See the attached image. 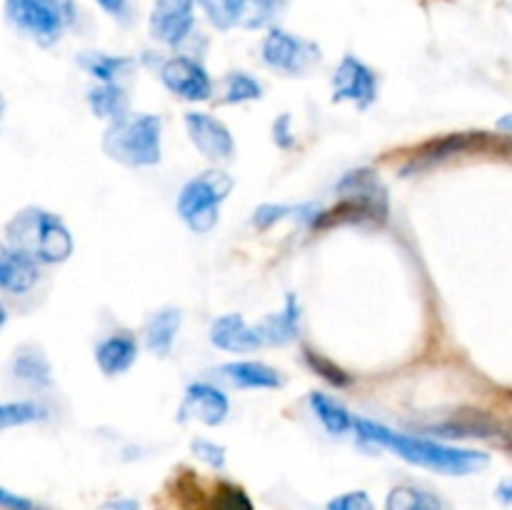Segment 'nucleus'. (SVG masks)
Returning <instances> with one entry per match:
<instances>
[{
	"mask_svg": "<svg viewBox=\"0 0 512 510\" xmlns=\"http://www.w3.org/2000/svg\"><path fill=\"white\" fill-rule=\"evenodd\" d=\"M355 433L363 440H368V443L383 445V448L393 450L398 458L408 460V463L435 470V473L443 475L478 473V470L488 468L490 463L488 455L480 453V450L455 448V445H445L440 443V440L395 433V430L365 418H355Z\"/></svg>",
	"mask_w": 512,
	"mask_h": 510,
	"instance_id": "obj_1",
	"label": "nucleus"
},
{
	"mask_svg": "<svg viewBox=\"0 0 512 510\" xmlns=\"http://www.w3.org/2000/svg\"><path fill=\"white\" fill-rule=\"evenodd\" d=\"M5 245L23 250L38 263H63L73 253V235L60 215L43 208H25L5 228Z\"/></svg>",
	"mask_w": 512,
	"mask_h": 510,
	"instance_id": "obj_2",
	"label": "nucleus"
},
{
	"mask_svg": "<svg viewBox=\"0 0 512 510\" xmlns=\"http://www.w3.org/2000/svg\"><path fill=\"white\" fill-rule=\"evenodd\" d=\"M160 135H163V120L158 115H125L105 130L103 150L115 163L148 168V165H158L163 158Z\"/></svg>",
	"mask_w": 512,
	"mask_h": 510,
	"instance_id": "obj_3",
	"label": "nucleus"
},
{
	"mask_svg": "<svg viewBox=\"0 0 512 510\" xmlns=\"http://www.w3.org/2000/svg\"><path fill=\"white\" fill-rule=\"evenodd\" d=\"M235 180L223 170H208L188 180L178 193V215L193 233H210L218 225L220 203L230 195Z\"/></svg>",
	"mask_w": 512,
	"mask_h": 510,
	"instance_id": "obj_4",
	"label": "nucleus"
},
{
	"mask_svg": "<svg viewBox=\"0 0 512 510\" xmlns=\"http://www.w3.org/2000/svg\"><path fill=\"white\" fill-rule=\"evenodd\" d=\"M5 13L15 28L33 35L40 45H53L78 18L73 0H5Z\"/></svg>",
	"mask_w": 512,
	"mask_h": 510,
	"instance_id": "obj_5",
	"label": "nucleus"
},
{
	"mask_svg": "<svg viewBox=\"0 0 512 510\" xmlns=\"http://www.w3.org/2000/svg\"><path fill=\"white\" fill-rule=\"evenodd\" d=\"M340 200L338 208L333 213H320L315 225H325L330 218L343 220V218H363L370 215L375 220H383L388 215V193H385L383 183L375 178L373 170L360 168L353 173L345 175L338 183Z\"/></svg>",
	"mask_w": 512,
	"mask_h": 510,
	"instance_id": "obj_6",
	"label": "nucleus"
},
{
	"mask_svg": "<svg viewBox=\"0 0 512 510\" xmlns=\"http://www.w3.org/2000/svg\"><path fill=\"white\" fill-rule=\"evenodd\" d=\"M218 30L265 28L278 15L280 0H198Z\"/></svg>",
	"mask_w": 512,
	"mask_h": 510,
	"instance_id": "obj_7",
	"label": "nucleus"
},
{
	"mask_svg": "<svg viewBox=\"0 0 512 510\" xmlns=\"http://www.w3.org/2000/svg\"><path fill=\"white\" fill-rule=\"evenodd\" d=\"M263 60L285 75H303L320 60V48L288 30L273 28L263 40Z\"/></svg>",
	"mask_w": 512,
	"mask_h": 510,
	"instance_id": "obj_8",
	"label": "nucleus"
},
{
	"mask_svg": "<svg viewBox=\"0 0 512 510\" xmlns=\"http://www.w3.org/2000/svg\"><path fill=\"white\" fill-rule=\"evenodd\" d=\"M160 80L175 98L190 100V103H200L213 95V80L208 70L188 55H175L165 60L160 68Z\"/></svg>",
	"mask_w": 512,
	"mask_h": 510,
	"instance_id": "obj_9",
	"label": "nucleus"
},
{
	"mask_svg": "<svg viewBox=\"0 0 512 510\" xmlns=\"http://www.w3.org/2000/svg\"><path fill=\"white\" fill-rule=\"evenodd\" d=\"M378 98V75L363 60L348 58L340 60L333 75V103H355L358 108H370Z\"/></svg>",
	"mask_w": 512,
	"mask_h": 510,
	"instance_id": "obj_10",
	"label": "nucleus"
},
{
	"mask_svg": "<svg viewBox=\"0 0 512 510\" xmlns=\"http://www.w3.org/2000/svg\"><path fill=\"white\" fill-rule=\"evenodd\" d=\"M185 130L195 148L213 163H225L235 155V140L228 125L220 123L210 113H198V110L185 113Z\"/></svg>",
	"mask_w": 512,
	"mask_h": 510,
	"instance_id": "obj_11",
	"label": "nucleus"
},
{
	"mask_svg": "<svg viewBox=\"0 0 512 510\" xmlns=\"http://www.w3.org/2000/svg\"><path fill=\"white\" fill-rule=\"evenodd\" d=\"M198 0H158L150 13V35L158 43L180 45L195 25Z\"/></svg>",
	"mask_w": 512,
	"mask_h": 510,
	"instance_id": "obj_12",
	"label": "nucleus"
},
{
	"mask_svg": "<svg viewBox=\"0 0 512 510\" xmlns=\"http://www.w3.org/2000/svg\"><path fill=\"white\" fill-rule=\"evenodd\" d=\"M228 395L220 388L210 383H193L185 390L183 405L178 410V420H200L203 425H215L225 423L228 418Z\"/></svg>",
	"mask_w": 512,
	"mask_h": 510,
	"instance_id": "obj_13",
	"label": "nucleus"
},
{
	"mask_svg": "<svg viewBox=\"0 0 512 510\" xmlns=\"http://www.w3.org/2000/svg\"><path fill=\"white\" fill-rule=\"evenodd\" d=\"M210 343L225 353H253L263 348L265 340L258 325H250L243 315L228 313L210 325Z\"/></svg>",
	"mask_w": 512,
	"mask_h": 510,
	"instance_id": "obj_14",
	"label": "nucleus"
},
{
	"mask_svg": "<svg viewBox=\"0 0 512 510\" xmlns=\"http://www.w3.org/2000/svg\"><path fill=\"white\" fill-rule=\"evenodd\" d=\"M218 375L228 380L235 388H250V390H275L285 383L283 373L275 370L273 365L260 363V360H235V363H225L218 368Z\"/></svg>",
	"mask_w": 512,
	"mask_h": 510,
	"instance_id": "obj_15",
	"label": "nucleus"
},
{
	"mask_svg": "<svg viewBox=\"0 0 512 510\" xmlns=\"http://www.w3.org/2000/svg\"><path fill=\"white\" fill-rule=\"evenodd\" d=\"M38 283V260L23 250L3 245L0 250V285L8 293H28Z\"/></svg>",
	"mask_w": 512,
	"mask_h": 510,
	"instance_id": "obj_16",
	"label": "nucleus"
},
{
	"mask_svg": "<svg viewBox=\"0 0 512 510\" xmlns=\"http://www.w3.org/2000/svg\"><path fill=\"white\" fill-rule=\"evenodd\" d=\"M138 358V343H135L133 335L118 333L105 338L103 343L95 348V363L103 370L108 378H115V375L130 370V365Z\"/></svg>",
	"mask_w": 512,
	"mask_h": 510,
	"instance_id": "obj_17",
	"label": "nucleus"
},
{
	"mask_svg": "<svg viewBox=\"0 0 512 510\" xmlns=\"http://www.w3.org/2000/svg\"><path fill=\"white\" fill-rule=\"evenodd\" d=\"M298 320H300V305L295 295H288L285 308L280 313L268 315L258 323L260 333H263L265 345H288L293 343L298 335Z\"/></svg>",
	"mask_w": 512,
	"mask_h": 510,
	"instance_id": "obj_18",
	"label": "nucleus"
},
{
	"mask_svg": "<svg viewBox=\"0 0 512 510\" xmlns=\"http://www.w3.org/2000/svg\"><path fill=\"white\" fill-rule=\"evenodd\" d=\"M180 325H183V313L178 308H165L150 318L145 328V345L153 355H168L175 343Z\"/></svg>",
	"mask_w": 512,
	"mask_h": 510,
	"instance_id": "obj_19",
	"label": "nucleus"
},
{
	"mask_svg": "<svg viewBox=\"0 0 512 510\" xmlns=\"http://www.w3.org/2000/svg\"><path fill=\"white\" fill-rule=\"evenodd\" d=\"M13 375L15 380L30 385V388H48L53 383L48 358L33 345H25V348L18 350V355L13 358Z\"/></svg>",
	"mask_w": 512,
	"mask_h": 510,
	"instance_id": "obj_20",
	"label": "nucleus"
},
{
	"mask_svg": "<svg viewBox=\"0 0 512 510\" xmlns=\"http://www.w3.org/2000/svg\"><path fill=\"white\" fill-rule=\"evenodd\" d=\"M310 408L330 435H345L348 430H355V418L350 410L325 393H310Z\"/></svg>",
	"mask_w": 512,
	"mask_h": 510,
	"instance_id": "obj_21",
	"label": "nucleus"
},
{
	"mask_svg": "<svg viewBox=\"0 0 512 510\" xmlns=\"http://www.w3.org/2000/svg\"><path fill=\"white\" fill-rule=\"evenodd\" d=\"M88 105L98 118H108L113 123L128 115L125 113L128 110V98H125L123 88L115 83H100L95 88H90Z\"/></svg>",
	"mask_w": 512,
	"mask_h": 510,
	"instance_id": "obj_22",
	"label": "nucleus"
},
{
	"mask_svg": "<svg viewBox=\"0 0 512 510\" xmlns=\"http://www.w3.org/2000/svg\"><path fill=\"white\" fill-rule=\"evenodd\" d=\"M385 510H445V503L418 485H398L388 493Z\"/></svg>",
	"mask_w": 512,
	"mask_h": 510,
	"instance_id": "obj_23",
	"label": "nucleus"
},
{
	"mask_svg": "<svg viewBox=\"0 0 512 510\" xmlns=\"http://www.w3.org/2000/svg\"><path fill=\"white\" fill-rule=\"evenodd\" d=\"M78 63L83 65L93 78H98L100 83H115V80L133 65L128 58H115V55L105 53H83L78 58Z\"/></svg>",
	"mask_w": 512,
	"mask_h": 510,
	"instance_id": "obj_24",
	"label": "nucleus"
},
{
	"mask_svg": "<svg viewBox=\"0 0 512 510\" xmlns=\"http://www.w3.org/2000/svg\"><path fill=\"white\" fill-rule=\"evenodd\" d=\"M290 215H295V218H303V220H310V223L315 225V220H318L320 210H313L310 205H303V208H293V205H260L258 210L253 213V225L260 230H268L270 225H275L278 220L283 218H290Z\"/></svg>",
	"mask_w": 512,
	"mask_h": 510,
	"instance_id": "obj_25",
	"label": "nucleus"
},
{
	"mask_svg": "<svg viewBox=\"0 0 512 510\" xmlns=\"http://www.w3.org/2000/svg\"><path fill=\"white\" fill-rule=\"evenodd\" d=\"M468 145H470V135H448V138H443V140H435L433 145H428V148L423 150V155H418V158H415V163L410 165L408 170H418V168L423 170L425 165H433V163H438V160L450 158V155L463 153Z\"/></svg>",
	"mask_w": 512,
	"mask_h": 510,
	"instance_id": "obj_26",
	"label": "nucleus"
},
{
	"mask_svg": "<svg viewBox=\"0 0 512 510\" xmlns=\"http://www.w3.org/2000/svg\"><path fill=\"white\" fill-rule=\"evenodd\" d=\"M263 98V85L248 73H233L225 80V98L223 103H250V100Z\"/></svg>",
	"mask_w": 512,
	"mask_h": 510,
	"instance_id": "obj_27",
	"label": "nucleus"
},
{
	"mask_svg": "<svg viewBox=\"0 0 512 510\" xmlns=\"http://www.w3.org/2000/svg\"><path fill=\"white\" fill-rule=\"evenodd\" d=\"M45 415V410L40 408L38 403L33 400H15V403H5L0 408V428L8 430L13 425H25V423H35Z\"/></svg>",
	"mask_w": 512,
	"mask_h": 510,
	"instance_id": "obj_28",
	"label": "nucleus"
},
{
	"mask_svg": "<svg viewBox=\"0 0 512 510\" xmlns=\"http://www.w3.org/2000/svg\"><path fill=\"white\" fill-rule=\"evenodd\" d=\"M305 360H308L310 368H313L318 375H323L328 383H333V385H348L350 383V375L345 373V370H340L335 363H330L328 358H323V355L313 353V350H305Z\"/></svg>",
	"mask_w": 512,
	"mask_h": 510,
	"instance_id": "obj_29",
	"label": "nucleus"
},
{
	"mask_svg": "<svg viewBox=\"0 0 512 510\" xmlns=\"http://www.w3.org/2000/svg\"><path fill=\"white\" fill-rule=\"evenodd\" d=\"M190 448H193L195 458L203 460V463L210 465V468H225V448H223V445L213 443V440L195 438Z\"/></svg>",
	"mask_w": 512,
	"mask_h": 510,
	"instance_id": "obj_30",
	"label": "nucleus"
},
{
	"mask_svg": "<svg viewBox=\"0 0 512 510\" xmlns=\"http://www.w3.org/2000/svg\"><path fill=\"white\" fill-rule=\"evenodd\" d=\"M328 510H375V503L365 490H350V493L335 495L328 503Z\"/></svg>",
	"mask_w": 512,
	"mask_h": 510,
	"instance_id": "obj_31",
	"label": "nucleus"
},
{
	"mask_svg": "<svg viewBox=\"0 0 512 510\" xmlns=\"http://www.w3.org/2000/svg\"><path fill=\"white\" fill-rule=\"evenodd\" d=\"M273 143L278 145L280 150H288L295 145V135H293V118L288 113L278 115L273 123Z\"/></svg>",
	"mask_w": 512,
	"mask_h": 510,
	"instance_id": "obj_32",
	"label": "nucleus"
},
{
	"mask_svg": "<svg viewBox=\"0 0 512 510\" xmlns=\"http://www.w3.org/2000/svg\"><path fill=\"white\" fill-rule=\"evenodd\" d=\"M0 503H3V508L8 510H35L33 500L28 498H20V495H13L10 490H0Z\"/></svg>",
	"mask_w": 512,
	"mask_h": 510,
	"instance_id": "obj_33",
	"label": "nucleus"
},
{
	"mask_svg": "<svg viewBox=\"0 0 512 510\" xmlns=\"http://www.w3.org/2000/svg\"><path fill=\"white\" fill-rule=\"evenodd\" d=\"M98 5L105 10V13L115 15V18L128 13V0H98Z\"/></svg>",
	"mask_w": 512,
	"mask_h": 510,
	"instance_id": "obj_34",
	"label": "nucleus"
},
{
	"mask_svg": "<svg viewBox=\"0 0 512 510\" xmlns=\"http://www.w3.org/2000/svg\"><path fill=\"white\" fill-rule=\"evenodd\" d=\"M98 510H140L138 500L133 498H118V500H108V503L100 505Z\"/></svg>",
	"mask_w": 512,
	"mask_h": 510,
	"instance_id": "obj_35",
	"label": "nucleus"
},
{
	"mask_svg": "<svg viewBox=\"0 0 512 510\" xmlns=\"http://www.w3.org/2000/svg\"><path fill=\"white\" fill-rule=\"evenodd\" d=\"M498 498L503 500V503H512V480H505V483H500Z\"/></svg>",
	"mask_w": 512,
	"mask_h": 510,
	"instance_id": "obj_36",
	"label": "nucleus"
},
{
	"mask_svg": "<svg viewBox=\"0 0 512 510\" xmlns=\"http://www.w3.org/2000/svg\"><path fill=\"white\" fill-rule=\"evenodd\" d=\"M498 128L500 130H508V133H512V115H505V118L498 120Z\"/></svg>",
	"mask_w": 512,
	"mask_h": 510,
	"instance_id": "obj_37",
	"label": "nucleus"
}]
</instances>
